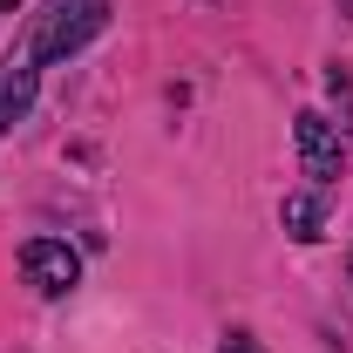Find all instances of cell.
I'll use <instances>...</instances> for the list:
<instances>
[{
	"label": "cell",
	"instance_id": "cell-1",
	"mask_svg": "<svg viewBox=\"0 0 353 353\" xmlns=\"http://www.w3.org/2000/svg\"><path fill=\"white\" fill-rule=\"evenodd\" d=\"M102 28H109V0H48L28 28V48H34V61H68Z\"/></svg>",
	"mask_w": 353,
	"mask_h": 353
},
{
	"label": "cell",
	"instance_id": "cell-2",
	"mask_svg": "<svg viewBox=\"0 0 353 353\" xmlns=\"http://www.w3.org/2000/svg\"><path fill=\"white\" fill-rule=\"evenodd\" d=\"M21 272H28V285H34L41 299H68V292L82 285V252H75L68 238H28V245H21Z\"/></svg>",
	"mask_w": 353,
	"mask_h": 353
},
{
	"label": "cell",
	"instance_id": "cell-3",
	"mask_svg": "<svg viewBox=\"0 0 353 353\" xmlns=\"http://www.w3.org/2000/svg\"><path fill=\"white\" fill-rule=\"evenodd\" d=\"M292 143H299V163H306V176H312V183L340 176L347 150H340V130H333L319 109H299V123H292Z\"/></svg>",
	"mask_w": 353,
	"mask_h": 353
},
{
	"label": "cell",
	"instance_id": "cell-4",
	"mask_svg": "<svg viewBox=\"0 0 353 353\" xmlns=\"http://www.w3.org/2000/svg\"><path fill=\"white\" fill-rule=\"evenodd\" d=\"M34 82H41V61H34V48L21 41L7 61H0V130L28 123V109H34Z\"/></svg>",
	"mask_w": 353,
	"mask_h": 353
},
{
	"label": "cell",
	"instance_id": "cell-5",
	"mask_svg": "<svg viewBox=\"0 0 353 353\" xmlns=\"http://www.w3.org/2000/svg\"><path fill=\"white\" fill-rule=\"evenodd\" d=\"M285 231L292 238H319V197H306V190L285 197Z\"/></svg>",
	"mask_w": 353,
	"mask_h": 353
},
{
	"label": "cell",
	"instance_id": "cell-6",
	"mask_svg": "<svg viewBox=\"0 0 353 353\" xmlns=\"http://www.w3.org/2000/svg\"><path fill=\"white\" fill-rule=\"evenodd\" d=\"M218 353H265V347L252 340V333H224V347H218Z\"/></svg>",
	"mask_w": 353,
	"mask_h": 353
},
{
	"label": "cell",
	"instance_id": "cell-7",
	"mask_svg": "<svg viewBox=\"0 0 353 353\" xmlns=\"http://www.w3.org/2000/svg\"><path fill=\"white\" fill-rule=\"evenodd\" d=\"M0 14H14V0H0Z\"/></svg>",
	"mask_w": 353,
	"mask_h": 353
},
{
	"label": "cell",
	"instance_id": "cell-8",
	"mask_svg": "<svg viewBox=\"0 0 353 353\" xmlns=\"http://www.w3.org/2000/svg\"><path fill=\"white\" fill-rule=\"evenodd\" d=\"M347 272H353V265H347Z\"/></svg>",
	"mask_w": 353,
	"mask_h": 353
}]
</instances>
